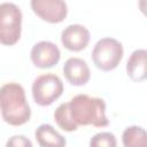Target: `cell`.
I'll list each match as a JSON object with an SVG mask.
<instances>
[{
	"instance_id": "1",
	"label": "cell",
	"mask_w": 147,
	"mask_h": 147,
	"mask_svg": "<svg viewBox=\"0 0 147 147\" xmlns=\"http://www.w3.org/2000/svg\"><path fill=\"white\" fill-rule=\"evenodd\" d=\"M0 110L2 119L13 126L23 125L30 119L31 108L21 84L8 83L0 87Z\"/></svg>"
},
{
	"instance_id": "2",
	"label": "cell",
	"mask_w": 147,
	"mask_h": 147,
	"mask_svg": "<svg viewBox=\"0 0 147 147\" xmlns=\"http://www.w3.org/2000/svg\"><path fill=\"white\" fill-rule=\"evenodd\" d=\"M67 103L69 116L77 127L79 125L105 127L109 124V119L106 116V102L100 98L78 94Z\"/></svg>"
},
{
	"instance_id": "3",
	"label": "cell",
	"mask_w": 147,
	"mask_h": 147,
	"mask_svg": "<svg viewBox=\"0 0 147 147\" xmlns=\"http://www.w3.org/2000/svg\"><path fill=\"white\" fill-rule=\"evenodd\" d=\"M22 11L11 2L0 3V44L15 45L21 38Z\"/></svg>"
},
{
	"instance_id": "4",
	"label": "cell",
	"mask_w": 147,
	"mask_h": 147,
	"mask_svg": "<svg viewBox=\"0 0 147 147\" xmlns=\"http://www.w3.org/2000/svg\"><path fill=\"white\" fill-rule=\"evenodd\" d=\"M123 46L114 38H102L98 40L92 51L94 65L102 71H110L117 68L123 57Z\"/></svg>"
},
{
	"instance_id": "5",
	"label": "cell",
	"mask_w": 147,
	"mask_h": 147,
	"mask_svg": "<svg viewBox=\"0 0 147 147\" xmlns=\"http://www.w3.org/2000/svg\"><path fill=\"white\" fill-rule=\"evenodd\" d=\"M63 93V84L59 76L45 74L38 76L32 84V96L37 105L46 107L57 100Z\"/></svg>"
},
{
	"instance_id": "6",
	"label": "cell",
	"mask_w": 147,
	"mask_h": 147,
	"mask_svg": "<svg viewBox=\"0 0 147 147\" xmlns=\"http://www.w3.org/2000/svg\"><path fill=\"white\" fill-rule=\"evenodd\" d=\"M33 13L48 23H61L68 14V6L64 0H31Z\"/></svg>"
},
{
	"instance_id": "7",
	"label": "cell",
	"mask_w": 147,
	"mask_h": 147,
	"mask_svg": "<svg viewBox=\"0 0 147 147\" xmlns=\"http://www.w3.org/2000/svg\"><path fill=\"white\" fill-rule=\"evenodd\" d=\"M30 57L36 67L41 69H47L59 63L61 57V52L54 42L41 40L33 45Z\"/></svg>"
},
{
	"instance_id": "8",
	"label": "cell",
	"mask_w": 147,
	"mask_h": 147,
	"mask_svg": "<svg viewBox=\"0 0 147 147\" xmlns=\"http://www.w3.org/2000/svg\"><path fill=\"white\" fill-rule=\"evenodd\" d=\"M90 41V31L82 24H71L61 32L62 45L72 52L86 48Z\"/></svg>"
},
{
	"instance_id": "9",
	"label": "cell",
	"mask_w": 147,
	"mask_h": 147,
	"mask_svg": "<svg viewBox=\"0 0 147 147\" xmlns=\"http://www.w3.org/2000/svg\"><path fill=\"white\" fill-rule=\"evenodd\" d=\"M63 75L71 85L83 86L90 80L91 71L86 61L80 57H70L63 65Z\"/></svg>"
},
{
	"instance_id": "10",
	"label": "cell",
	"mask_w": 147,
	"mask_h": 147,
	"mask_svg": "<svg viewBox=\"0 0 147 147\" xmlns=\"http://www.w3.org/2000/svg\"><path fill=\"white\" fill-rule=\"evenodd\" d=\"M146 57L147 52L146 49H136L126 63V72L127 76L133 82H142L146 79Z\"/></svg>"
},
{
	"instance_id": "11",
	"label": "cell",
	"mask_w": 147,
	"mask_h": 147,
	"mask_svg": "<svg viewBox=\"0 0 147 147\" xmlns=\"http://www.w3.org/2000/svg\"><path fill=\"white\" fill-rule=\"evenodd\" d=\"M36 140L41 147H62L65 146V139L49 124H41L37 127Z\"/></svg>"
},
{
	"instance_id": "12",
	"label": "cell",
	"mask_w": 147,
	"mask_h": 147,
	"mask_svg": "<svg viewBox=\"0 0 147 147\" xmlns=\"http://www.w3.org/2000/svg\"><path fill=\"white\" fill-rule=\"evenodd\" d=\"M146 132L142 127L132 125L124 130L122 140L125 147H140L146 145Z\"/></svg>"
},
{
	"instance_id": "13",
	"label": "cell",
	"mask_w": 147,
	"mask_h": 147,
	"mask_svg": "<svg viewBox=\"0 0 147 147\" xmlns=\"http://www.w3.org/2000/svg\"><path fill=\"white\" fill-rule=\"evenodd\" d=\"M54 119L56 122V124L59 125L60 129H62L63 131L67 132H72L76 131L78 127L72 123L70 116H69V111H68V103H61L54 111Z\"/></svg>"
},
{
	"instance_id": "14",
	"label": "cell",
	"mask_w": 147,
	"mask_h": 147,
	"mask_svg": "<svg viewBox=\"0 0 147 147\" xmlns=\"http://www.w3.org/2000/svg\"><path fill=\"white\" fill-rule=\"evenodd\" d=\"M117 145L116 138L110 132H100L96 133L90 140L91 147H115Z\"/></svg>"
},
{
	"instance_id": "15",
	"label": "cell",
	"mask_w": 147,
	"mask_h": 147,
	"mask_svg": "<svg viewBox=\"0 0 147 147\" xmlns=\"http://www.w3.org/2000/svg\"><path fill=\"white\" fill-rule=\"evenodd\" d=\"M6 145L7 146H14V147H23V146L31 147L32 146V142L28 138H25L24 136H14V137H11L7 141Z\"/></svg>"
}]
</instances>
